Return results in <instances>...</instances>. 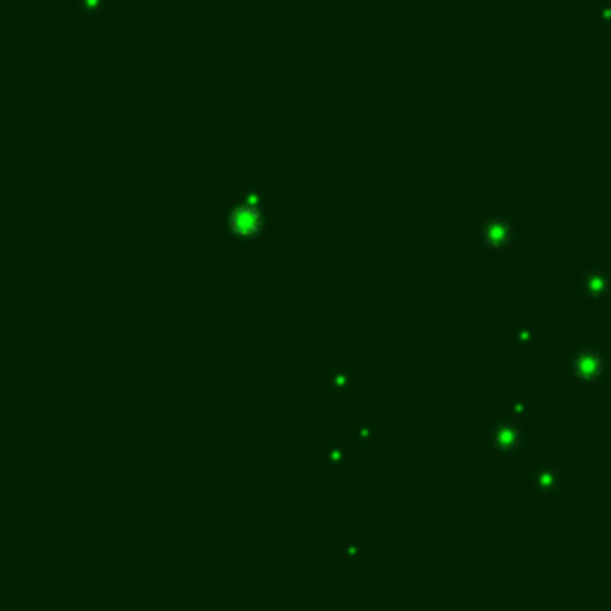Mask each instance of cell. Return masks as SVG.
Listing matches in <instances>:
<instances>
[{
    "mask_svg": "<svg viewBox=\"0 0 611 611\" xmlns=\"http://www.w3.org/2000/svg\"><path fill=\"white\" fill-rule=\"evenodd\" d=\"M346 447H342L339 442H332V444L328 447V463L332 465V468H339V465H346Z\"/></svg>",
    "mask_w": 611,
    "mask_h": 611,
    "instance_id": "8",
    "label": "cell"
},
{
    "mask_svg": "<svg viewBox=\"0 0 611 611\" xmlns=\"http://www.w3.org/2000/svg\"><path fill=\"white\" fill-rule=\"evenodd\" d=\"M356 435H358V442H365V444H368L370 437H372V435H375V430H372L370 426H363V428H358V433H356Z\"/></svg>",
    "mask_w": 611,
    "mask_h": 611,
    "instance_id": "12",
    "label": "cell"
},
{
    "mask_svg": "<svg viewBox=\"0 0 611 611\" xmlns=\"http://www.w3.org/2000/svg\"><path fill=\"white\" fill-rule=\"evenodd\" d=\"M535 478V490L542 492V494H556L559 490H561L563 485V475L561 470L556 468V465L552 463H545V465H538L533 473Z\"/></svg>",
    "mask_w": 611,
    "mask_h": 611,
    "instance_id": "6",
    "label": "cell"
},
{
    "mask_svg": "<svg viewBox=\"0 0 611 611\" xmlns=\"http://www.w3.org/2000/svg\"><path fill=\"white\" fill-rule=\"evenodd\" d=\"M571 372L585 385H592L599 375L604 372V356L595 346H583L575 351L571 358Z\"/></svg>",
    "mask_w": 611,
    "mask_h": 611,
    "instance_id": "2",
    "label": "cell"
},
{
    "mask_svg": "<svg viewBox=\"0 0 611 611\" xmlns=\"http://www.w3.org/2000/svg\"><path fill=\"white\" fill-rule=\"evenodd\" d=\"M580 284H583V292L585 296H590V299H607L609 292H611V277L607 275V270H602V267H592V270H587L583 279H580Z\"/></svg>",
    "mask_w": 611,
    "mask_h": 611,
    "instance_id": "5",
    "label": "cell"
},
{
    "mask_svg": "<svg viewBox=\"0 0 611 611\" xmlns=\"http://www.w3.org/2000/svg\"><path fill=\"white\" fill-rule=\"evenodd\" d=\"M480 239L490 251H504V248L511 244V239H514V225L504 218L487 220L480 230Z\"/></svg>",
    "mask_w": 611,
    "mask_h": 611,
    "instance_id": "3",
    "label": "cell"
},
{
    "mask_svg": "<svg viewBox=\"0 0 611 611\" xmlns=\"http://www.w3.org/2000/svg\"><path fill=\"white\" fill-rule=\"evenodd\" d=\"M514 344L519 349H528L533 344V330L526 328V325H521V328L514 330Z\"/></svg>",
    "mask_w": 611,
    "mask_h": 611,
    "instance_id": "9",
    "label": "cell"
},
{
    "mask_svg": "<svg viewBox=\"0 0 611 611\" xmlns=\"http://www.w3.org/2000/svg\"><path fill=\"white\" fill-rule=\"evenodd\" d=\"M351 387V375H349V372H344V370H332L330 372V377H328V389L330 392H344V389H349Z\"/></svg>",
    "mask_w": 611,
    "mask_h": 611,
    "instance_id": "7",
    "label": "cell"
},
{
    "mask_svg": "<svg viewBox=\"0 0 611 611\" xmlns=\"http://www.w3.org/2000/svg\"><path fill=\"white\" fill-rule=\"evenodd\" d=\"M227 227L234 237H255L263 230V215H260V208L253 206V203L244 201L241 206H237L234 211H230V218H227Z\"/></svg>",
    "mask_w": 611,
    "mask_h": 611,
    "instance_id": "1",
    "label": "cell"
},
{
    "mask_svg": "<svg viewBox=\"0 0 611 611\" xmlns=\"http://www.w3.org/2000/svg\"><path fill=\"white\" fill-rule=\"evenodd\" d=\"M523 430L516 423H497L492 430V444L499 454H514L523 447Z\"/></svg>",
    "mask_w": 611,
    "mask_h": 611,
    "instance_id": "4",
    "label": "cell"
},
{
    "mask_svg": "<svg viewBox=\"0 0 611 611\" xmlns=\"http://www.w3.org/2000/svg\"><path fill=\"white\" fill-rule=\"evenodd\" d=\"M244 201L253 203V206H258V208H263V203L267 201V194H265V191H248L246 199H244Z\"/></svg>",
    "mask_w": 611,
    "mask_h": 611,
    "instance_id": "11",
    "label": "cell"
},
{
    "mask_svg": "<svg viewBox=\"0 0 611 611\" xmlns=\"http://www.w3.org/2000/svg\"><path fill=\"white\" fill-rule=\"evenodd\" d=\"M511 413H514V418H521V416H526V413H531V406H528L521 397H516V399H511Z\"/></svg>",
    "mask_w": 611,
    "mask_h": 611,
    "instance_id": "10",
    "label": "cell"
}]
</instances>
